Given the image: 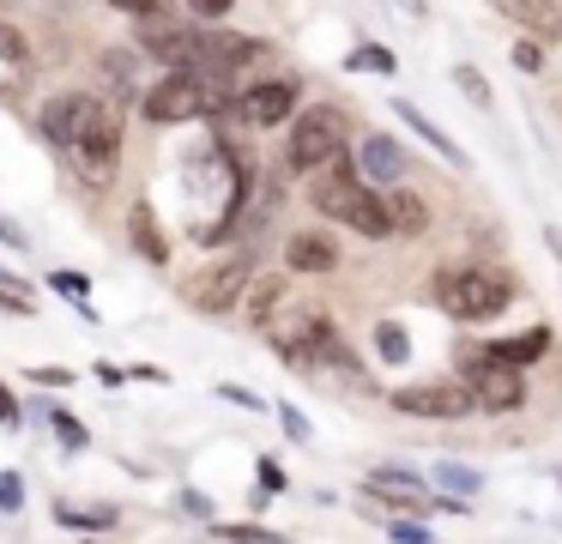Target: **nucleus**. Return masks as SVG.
<instances>
[{
  "label": "nucleus",
  "instance_id": "obj_1",
  "mask_svg": "<svg viewBox=\"0 0 562 544\" xmlns=\"http://www.w3.org/2000/svg\"><path fill=\"white\" fill-rule=\"evenodd\" d=\"M224 97H231L224 79H206V73H194V67H170L158 85L139 91V109H146V121H158V127H176V121L212 115Z\"/></svg>",
  "mask_w": 562,
  "mask_h": 544
},
{
  "label": "nucleus",
  "instance_id": "obj_2",
  "mask_svg": "<svg viewBox=\"0 0 562 544\" xmlns=\"http://www.w3.org/2000/svg\"><path fill=\"white\" fill-rule=\"evenodd\" d=\"M61 157L74 164L79 181H91V188L115 181V169H122V103L98 91V115L86 121V133H79V140L67 145Z\"/></svg>",
  "mask_w": 562,
  "mask_h": 544
},
{
  "label": "nucleus",
  "instance_id": "obj_3",
  "mask_svg": "<svg viewBox=\"0 0 562 544\" xmlns=\"http://www.w3.org/2000/svg\"><path fill=\"white\" fill-rule=\"evenodd\" d=\"M436 302L453 314V321H496L502 309L514 302V285L490 266H460V273L436 278Z\"/></svg>",
  "mask_w": 562,
  "mask_h": 544
},
{
  "label": "nucleus",
  "instance_id": "obj_4",
  "mask_svg": "<svg viewBox=\"0 0 562 544\" xmlns=\"http://www.w3.org/2000/svg\"><path fill=\"white\" fill-rule=\"evenodd\" d=\"M345 145H351V115L333 103H315L296 115L291 127V145H284V164L291 169H327L333 157H345Z\"/></svg>",
  "mask_w": 562,
  "mask_h": 544
},
{
  "label": "nucleus",
  "instance_id": "obj_5",
  "mask_svg": "<svg viewBox=\"0 0 562 544\" xmlns=\"http://www.w3.org/2000/svg\"><path fill=\"white\" fill-rule=\"evenodd\" d=\"M255 285V266H248V254H231V260L206 266V273H194L182 285V297L194 302L200 314H231L236 302H243V290Z\"/></svg>",
  "mask_w": 562,
  "mask_h": 544
},
{
  "label": "nucleus",
  "instance_id": "obj_6",
  "mask_svg": "<svg viewBox=\"0 0 562 544\" xmlns=\"http://www.w3.org/2000/svg\"><path fill=\"white\" fill-rule=\"evenodd\" d=\"M393 411H405V418H465V411H472V387L465 381L393 387Z\"/></svg>",
  "mask_w": 562,
  "mask_h": 544
},
{
  "label": "nucleus",
  "instance_id": "obj_7",
  "mask_svg": "<svg viewBox=\"0 0 562 544\" xmlns=\"http://www.w3.org/2000/svg\"><path fill=\"white\" fill-rule=\"evenodd\" d=\"M465 387H472V406H484V411H520L526 406V375L514 363H502L496 351L477 363Z\"/></svg>",
  "mask_w": 562,
  "mask_h": 544
},
{
  "label": "nucleus",
  "instance_id": "obj_8",
  "mask_svg": "<svg viewBox=\"0 0 562 544\" xmlns=\"http://www.w3.org/2000/svg\"><path fill=\"white\" fill-rule=\"evenodd\" d=\"M98 115V91H61L43 103V140L55 145V152H67V145L86 133V121Z\"/></svg>",
  "mask_w": 562,
  "mask_h": 544
},
{
  "label": "nucleus",
  "instance_id": "obj_9",
  "mask_svg": "<svg viewBox=\"0 0 562 544\" xmlns=\"http://www.w3.org/2000/svg\"><path fill=\"white\" fill-rule=\"evenodd\" d=\"M236 115H243L248 127H279V121L296 115V85H291V79H260V85H248V91L236 97Z\"/></svg>",
  "mask_w": 562,
  "mask_h": 544
},
{
  "label": "nucleus",
  "instance_id": "obj_10",
  "mask_svg": "<svg viewBox=\"0 0 562 544\" xmlns=\"http://www.w3.org/2000/svg\"><path fill=\"white\" fill-rule=\"evenodd\" d=\"M363 176H357V164H345V157H333L327 164V176L315 181V212H327V218H339V224H351V212L363 206Z\"/></svg>",
  "mask_w": 562,
  "mask_h": 544
},
{
  "label": "nucleus",
  "instance_id": "obj_11",
  "mask_svg": "<svg viewBox=\"0 0 562 544\" xmlns=\"http://www.w3.org/2000/svg\"><path fill=\"white\" fill-rule=\"evenodd\" d=\"M31 79H37V48L19 24L0 19V97H25Z\"/></svg>",
  "mask_w": 562,
  "mask_h": 544
},
{
  "label": "nucleus",
  "instance_id": "obj_12",
  "mask_svg": "<svg viewBox=\"0 0 562 544\" xmlns=\"http://www.w3.org/2000/svg\"><path fill=\"white\" fill-rule=\"evenodd\" d=\"M357 176L393 188V181L405 176V152L387 140V133H363V145H357Z\"/></svg>",
  "mask_w": 562,
  "mask_h": 544
},
{
  "label": "nucleus",
  "instance_id": "obj_13",
  "mask_svg": "<svg viewBox=\"0 0 562 544\" xmlns=\"http://www.w3.org/2000/svg\"><path fill=\"white\" fill-rule=\"evenodd\" d=\"M127 236H134V254H139V260H151V266L170 260V242H164V224H158V212H151V200H134V206H127Z\"/></svg>",
  "mask_w": 562,
  "mask_h": 544
},
{
  "label": "nucleus",
  "instance_id": "obj_14",
  "mask_svg": "<svg viewBox=\"0 0 562 544\" xmlns=\"http://www.w3.org/2000/svg\"><path fill=\"white\" fill-rule=\"evenodd\" d=\"M284 266H291V273H333V266H339V248H333L321 230H296V236L284 242Z\"/></svg>",
  "mask_w": 562,
  "mask_h": 544
},
{
  "label": "nucleus",
  "instance_id": "obj_15",
  "mask_svg": "<svg viewBox=\"0 0 562 544\" xmlns=\"http://www.w3.org/2000/svg\"><path fill=\"white\" fill-rule=\"evenodd\" d=\"M363 490L375 496V502H400V508H424V502H429V496H424V484H417L412 471H400V466L369 471V478H363Z\"/></svg>",
  "mask_w": 562,
  "mask_h": 544
},
{
  "label": "nucleus",
  "instance_id": "obj_16",
  "mask_svg": "<svg viewBox=\"0 0 562 544\" xmlns=\"http://www.w3.org/2000/svg\"><path fill=\"white\" fill-rule=\"evenodd\" d=\"M514 24H526L532 36H562V7L557 0H496Z\"/></svg>",
  "mask_w": 562,
  "mask_h": 544
},
{
  "label": "nucleus",
  "instance_id": "obj_17",
  "mask_svg": "<svg viewBox=\"0 0 562 544\" xmlns=\"http://www.w3.org/2000/svg\"><path fill=\"white\" fill-rule=\"evenodd\" d=\"M381 206H387V224L405 230V236H417V230L429 224V206L417 200L412 188H387V193H381Z\"/></svg>",
  "mask_w": 562,
  "mask_h": 544
},
{
  "label": "nucleus",
  "instance_id": "obj_18",
  "mask_svg": "<svg viewBox=\"0 0 562 544\" xmlns=\"http://www.w3.org/2000/svg\"><path fill=\"white\" fill-rule=\"evenodd\" d=\"M284 297H291V290H284V278H255V285L243 290L248 321H255V326H272V314L284 309Z\"/></svg>",
  "mask_w": 562,
  "mask_h": 544
},
{
  "label": "nucleus",
  "instance_id": "obj_19",
  "mask_svg": "<svg viewBox=\"0 0 562 544\" xmlns=\"http://www.w3.org/2000/svg\"><path fill=\"white\" fill-rule=\"evenodd\" d=\"M544 351H550V333H544V326H532V333H520L514 345H502L496 357H502V363H514V369H526V363H538Z\"/></svg>",
  "mask_w": 562,
  "mask_h": 544
},
{
  "label": "nucleus",
  "instance_id": "obj_20",
  "mask_svg": "<svg viewBox=\"0 0 562 544\" xmlns=\"http://www.w3.org/2000/svg\"><path fill=\"white\" fill-rule=\"evenodd\" d=\"M55 520H61V526H79V532H98V526H115V508H74V502H61L55 508Z\"/></svg>",
  "mask_w": 562,
  "mask_h": 544
},
{
  "label": "nucleus",
  "instance_id": "obj_21",
  "mask_svg": "<svg viewBox=\"0 0 562 544\" xmlns=\"http://www.w3.org/2000/svg\"><path fill=\"white\" fill-rule=\"evenodd\" d=\"M436 478L448 484L453 496H477V490H484V471H477V466H460V459H441Z\"/></svg>",
  "mask_w": 562,
  "mask_h": 544
},
{
  "label": "nucleus",
  "instance_id": "obj_22",
  "mask_svg": "<svg viewBox=\"0 0 562 544\" xmlns=\"http://www.w3.org/2000/svg\"><path fill=\"white\" fill-rule=\"evenodd\" d=\"M375 351H381V363H405V357H412V338H405V326H400V321H381V326H375Z\"/></svg>",
  "mask_w": 562,
  "mask_h": 544
},
{
  "label": "nucleus",
  "instance_id": "obj_23",
  "mask_svg": "<svg viewBox=\"0 0 562 544\" xmlns=\"http://www.w3.org/2000/svg\"><path fill=\"white\" fill-rule=\"evenodd\" d=\"M49 290H61L74 309H91V278L86 273H49Z\"/></svg>",
  "mask_w": 562,
  "mask_h": 544
},
{
  "label": "nucleus",
  "instance_id": "obj_24",
  "mask_svg": "<svg viewBox=\"0 0 562 544\" xmlns=\"http://www.w3.org/2000/svg\"><path fill=\"white\" fill-rule=\"evenodd\" d=\"M218 539L224 544H284V532H267L255 520H243V526H218Z\"/></svg>",
  "mask_w": 562,
  "mask_h": 544
},
{
  "label": "nucleus",
  "instance_id": "obj_25",
  "mask_svg": "<svg viewBox=\"0 0 562 544\" xmlns=\"http://www.w3.org/2000/svg\"><path fill=\"white\" fill-rule=\"evenodd\" d=\"M49 423H55V430H61V442L74 447V454H79V447L91 442V435H86V423H79L74 411H61V406H49Z\"/></svg>",
  "mask_w": 562,
  "mask_h": 544
},
{
  "label": "nucleus",
  "instance_id": "obj_26",
  "mask_svg": "<svg viewBox=\"0 0 562 544\" xmlns=\"http://www.w3.org/2000/svg\"><path fill=\"white\" fill-rule=\"evenodd\" d=\"M25 278H0V309H13V314H31V309H37V302H31L25 297Z\"/></svg>",
  "mask_w": 562,
  "mask_h": 544
},
{
  "label": "nucleus",
  "instance_id": "obj_27",
  "mask_svg": "<svg viewBox=\"0 0 562 544\" xmlns=\"http://www.w3.org/2000/svg\"><path fill=\"white\" fill-rule=\"evenodd\" d=\"M453 79H460V91L472 97L477 109H490V79H484V73H477V67H453Z\"/></svg>",
  "mask_w": 562,
  "mask_h": 544
},
{
  "label": "nucleus",
  "instance_id": "obj_28",
  "mask_svg": "<svg viewBox=\"0 0 562 544\" xmlns=\"http://www.w3.org/2000/svg\"><path fill=\"white\" fill-rule=\"evenodd\" d=\"M19 508H25V478L0 471V514H19Z\"/></svg>",
  "mask_w": 562,
  "mask_h": 544
},
{
  "label": "nucleus",
  "instance_id": "obj_29",
  "mask_svg": "<svg viewBox=\"0 0 562 544\" xmlns=\"http://www.w3.org/2000/svg\"><path fill=\"white\" fill-rule=\"evenodd\" d=\"M351 67H357V73H363V67H375V73H393V55H387V48H375V43H363V48L351 55Z\"/></svg>",
  "mask_w": 562,
  "mask_h": 544
},
{
  "label": "nucleus",
  "instance_id": "obj_30",
  "mask_svg": "<svg viewBox=\"0 0 562 544\" xmlns=\"http://www.w3.org/2000/svg\"><path fill=\"white\" fill-rule=\"evenodd\" d=\"M115 12H127V19H158L164 7H170V0H110Z\"/></svg>",
  "mask_w": 562,
  "mask_h": 544
},
{
  "label": "nucleus",
  "instance_id": "obj_31",
  "mask_svg": "<svg viewBox=\"0 0 562 544\" xmlns=\"http://www.w3.org/2000/svg\"><path fill=\"white\" fill-rule=\"evenodd\" d=\"M393 544H436V532H424L417 520H393Z\"/></svg>",
  "mask_w": 562,
  "mask_h": 544
},
{
  "label": "nucleus",
  "instance_id": "obj_32",
  "mask_svg": "<svg viewBox=\"0 0 562 544\" xmlns=\"http://www.w3.org/2000/svg\"><path fill=\"white\" fill-rule=\"evenodd\" d=\"M284 490V466L279 459H260V496H279Z\"/></svg>",
  "mask_w": 562,
  "mask_h": 544
},
{
  "label": "nucleus",
  "instance_id": "obj_33",
  "mask_svg": "<svg viewBox=\"0 0 562 544\" xmlns=\"http://www.w3.org/2000/svg\"><path fill=\"white\" fill-rule=\"evenodd\" d=\"M279 423L291 430V442H308V418H303L296 406H279Z\"/></svg>",
  "mask_w": 562,
  "mask_h": 544
},
{
  "label": "nucleus",
  "instance_id": "obj_34",
  "mask_svg": "<svg viewBox=\"0 0 562 544\" xmlns=\"http://www.w3.org/2000/svg\"><path fill=\"white\" fill-rule=\"evenodd\" d=\"M19 423V399H13V387H0V430H13Z\"/></svg>",
  "mask_w": 562,
  "mask_h": 544
},
{
  "label": "nucleus",
  "instance_id": "obj_35",
  "mask_svg": "<svg viewBox=\"0 0 562 544\" xmlns=\"http://www.w3.org/2000/svg\"><path fill=\"white\" fill-rule=\"evenodd\" d=\"M0 242H7V248H19V254L31 248V242H25V230H19L13 218H0Z\"/></svg>",
  "mask_w": 562,
  "mask_h": 544
},
{
  "label": "nucleus",
  "instance_id": "obj_36",
  "mask_svg": "<svg viewBox=\"0 0 562 544\" xmlns=\"http://www.w3.org/2000/svg\"><path fill=\"white\" fill-rule=\"evenodd\" d=\"M31 381H37V387H67L74 375H67V369H31Z\"/></svg>",
  "mask_w": 562,
  "mask_h": 544
},
{
  "label": "nucleus",
  "instance_id": "obj_37",
  "mask_svg": "<svg viewBox=\"0 0 562 544\" xmlns=\"http://www.w3.org/2000/svg\"><path fill=\"white\" fill-rule=\"evenodd\" d=\"M188 7H194L200 19H224V12H231V0H188Z\"/></svg>",
  "mask_w": 562,
  "mask_h": 544
},
{
  "label": "nucleus",
  "instance_id": "obj_38",
  "mask_svg": "<svg viewBox=\"0 0 562 544\" xmlns=\"http://www.w3.org/2000/svg\"><path fill=\"white\" fill-rule=\"evenodd\" d=\"M218 393H224V399H236V406H260V399H255V393H248V387H231V381H224V387H218Z\"/></svg>",
  "mask_w": 562,
  "mask_h": 544
},
{
  "label": "nucleus",
  "instance_id": "obj_39",
  "mask_svg": "<svg viewBox=\"0 0 562 544\" xmlns=\"http://www.w3.org/2000/svg\"><path fill=\"white\" fill-rule=\"evenodd\" d=\"M514 60H520L526 73H538V48H532V43H520V48H514Z\"/></svg>",
  "mask_w": 562,
  "mask_h": 544
}]
</instances>
